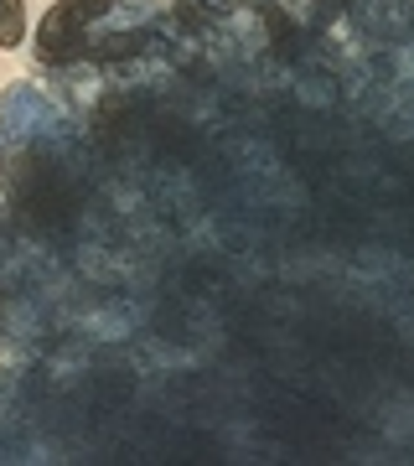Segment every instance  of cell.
Wrapping results in <instances>:
<instances>
[{"instance_id":"7a4b0ae2","label":"cell","mask_w":414,"mask_h":466,"mask_svg":"<svg viewBox=\"0 0 414 466\" xmlns=\"http://www.w3.org/2000/svg\"><path fill=\"white\" fill-rule=\"evenodd\" d=\"M21 32H26V16H21V0H0V47H16Z\"/></svg>"},{"instance_id":"6da1fadb","label":"cell","mask_w":414,"mask_h":466,"mask_svg":"<svg viewBox=\"0 0 414 466\" xmlns=\"http://www.w3.org/2000/svg\"><path fill=\"white\" fill-rule=\"evenodd\" d=\"M83 26H88V16L78 11V0H57L47 16H42V36H36L42 63H73V57H83L88 52Z\"/></svg>"},{"instance_id":"3957f363","label":"cell","mask_w":414,"mask_h":466,"mask_svg":"<svg viewBox=\"0 0 414 466\" xmlns=\"http://www.w3.org/2000/svg\"><path fill=\"white\" fill-rule=\"evenodd\" d=\"M109 5H115V0H78V11H83V16H88V21H94V16H104Z\"/></svg>"}]
</instances>
